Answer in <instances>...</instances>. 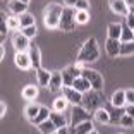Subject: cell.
<instances>
[{"label":"cell","mask_w":134,"mask_h":134,"mask_svg":"<svg viewBox=\"0 0 134 134\" xmlns=\"http://www.w3.org/2000/svg\"><path fill=\"white\" fill-rule=\"evenodd\" d=\"M76 23L77 24H88L90 23V10H77L76 12Z\"/></svg>","instance_id":"cell-31"},{"label":"cell","mask_w":134,"mask_h":134,"mask_svg":"<svg viewBox=\"0 0 134 134\" xmlns=\"http://www.w3.org/2000/svg\"><path fill=\"white\" fill-rule=\"evenodd\" d=\"M81 76H83V77H86L88 81H90L93 90H96V91H102L103 90V77H102V74H100L98 71L83 65V74H81Z\"/></svg>","instance_id":"cell-7"},{"label":"cell","mask_w":134,"mask_h":134,"mask_svg":"<svg viewBox=\"0 0 134 134\" xmlns=\"http://www.w3.org/2000/svg\"><path fill=\"white\" fill-rule=\"evenodd\" d=\"M9 31V26H7V19H4V14H2V19H0V40L4 41L5 35Z\"/></svg>","instance_id":"cell-35"},{"label":"cell","mask_w":134,"mask_h":134,"mask_svg":"<svg viewBox=\"0 0 134 134\" xmlns=\"http://www.w3.org/2000/svg\"><path fill=\"white\" fill-rule=\"evenodd\" d=\"M83 107L88 108L90 112H96L98 108L103 107V98L100 95V91L96 90H90L88 93L83 95Z\"/></svg>","instance_id":"cell-3"},{"label":"cell","mask_w":134,"mask_h":134,"mask_svg":"<svg viewBox=\"0 0 134 134\" xmlns=\"http://www.w3.org/2000/svg\"><path fill=\"white\" fill-rule=\"evenodd\" d=\"M12 47H14L16 52H28L31 43H29V38L23 31H17L16 35L12 36Z\"/></svg>","instance_id":"cell-9"},{"label":"cell","mask_w":134,"mask_h":134,"mask_svg":"<svg viewBox=\"0 0 134 134\" xmlns=\"http://www.w3.org/2000/svg\"><path fill=\"white\" fill-rule=\"evenodd\" d=\"M21 31H23L24 35L28 36L29 40H33V38L36 36V33H38V29H36V24H35V26H28V28H23Z\"/></svg>","instance_id":"cell-36"},{"label":"cell","mask_w":134,"mask_h":134,"mask_svg":"<svg viewBox=\"0 0 134 134\" xmlns=\"http://www.w3.org/2000/svg\"><path fill=\"white\" fill-rule=\"evenodd\" d=\"M126 24L129 26L131 29H134V14H132V12H129V14L126 16Z\"/></svg>","instance_id":"cell-40"},{"label":"cell","mask_w":134,"mask_h":134,"mask_svg":"<svg viewBox=\"0 0 134 134\" xmlns=\"http://www.w3.org/2000/svg\"><path fill=\"white\" fill-rule=\"evenodd\" d=\"M7 26H9V29H19L21 28L19 16H10V17H7Z\"/></svg>","instance_id":"cell-34"},{"label":"cell","mask_w":134,"mask_h":134,"mask_svg":"<svg viewBox=\"0 0 134 134\" xmlns=\"http://www.w3.org/2000/svg\"><path fill=\"white\" fill-rule=\"evenodd\" d=\"M36 127H38V131L41 134H53V132H57V131H59V129H57V126L52 122L50 119H48V120H45V122H41L40 126H36Z\"/></svg>","instance_id":"cell-24"},{"label":"cell","mask_w":134,"mask_h":134,"mask_svg":"<svg viewBox=\"0 0 134 134\" xmlns=\"http://www.w3.org/2000/svg\"><path fill=\"white\" fill-rule=\"evenodd\" d=\"M38 96V88L35 84H28V86L23 88V98L28 100V102H33V100Z\"/></svg>","instance_id":"cell-23"},{"label":"cell","mask_w":134,"mask_h":134,"mask_svg":"<svg viewBox=\"0 0 134 134\" xmlns=\"http://www.w3.org/2000/svg\"><path fill=\"white\" fill-rule=\"evenodd\" d=\"M28 53H29V59H31L33 69H40V67H41V50H40V47L35 45V43H31Z\"/></svg>","instance_id":"cell-14"},{"label":"cell","mask_w":134,"mask_h":134,"mask_svg":"<svg viewBox=\"0 0 134 134\" xmlns=\"http://www.w3.org/2000/svg\"><path fill=\"white\" fill-rule=\"evenodd\" d=\"M72 88H76L77 91H81L83 95H84V93H88L90 90H93V88H91V83L88 81L86 77H83V76H79L77 79H74V83H72Z\"/></svg>","instance_id":"cell-19"},{"label":"cell","mask_w":134,"mask_h":134,"mask_svg":"<svg viewBox=\"0 0 134 134\" xmlns=\"http://www.w3.org/2000/svg\"><path fill=\"white\" fill-rule=\"evenodd\" d=\"M119 126L120 127H134V117H131L129 114H124L122 119H120V122H119Z\"/></svg>","instance_id":"cell-33"},{"label":"cell","mask_w":134,"mask_h":134,"mask_svg":"<svg viewBox=\"0 0 134 134\" xmlns=\"http://www.w3.org/2000/svg\"><path fill=\"white\" fill-rule=\"evenodd\" d=\"M93 119H95L98 124H102V126H107V124H110V112L102 107V108H98L96 112H93Z\"/></svg>","instance_id":"cell-18"},{"label":"cell","mask_w":134,"mask_h":134,"mask_svg":"<svg viewBox=\"0 0 134 134\" xmlns=\"http://www.w3.org/2000/svg\"><path fill=\"white\" fill-rule=\"evenodd\" d=\"M5 114H7V107H5L4 102H0V117H4Z\"/></svg>","instance_id":"cell-41"},{"label":"cell","mask_w":134,"mask_h":134,"mask_svg":"<svg viewBox=\"0 0 134 134\" xmlns=\"http://www.w3.org/2000/svg\"><path fill=\"white\" fill-rule=\"evenodd\" d=\"M88 134H98V131H96V129H93V131H90Z\"/></svg>","instance_id":"cell-46"},{"label":"cell","mask_w":134,"mask_h":134,"mask_svg":"<svg viewBox=\"0 0 134 134\" xmlns=\"http://www.w3.org/2000/svg\"><path fill=\"white\" fill-rule=\"evenodd\" d=\"M129 12H132V14H134V7H131V10Z\"/></svg>","instance_id":"cell-48"},{"label":"cell","mask_w":134,"mask_h":134,"mask_svg":"<svg viewBox=\"0 0 134 134\" xmlns=\"http://www.w3.org/2000/svg\"><path fill=\"white\" fill-rule=\"evenodd\" d=\"M93 129H95V127H93V122H91V120H86V122H81L79 126H74L76 134H88Z\"/></svg>","instance_id":"cell-28"},{"label":"cell","mask_w":134,"mask_h":134,"mask_svg":"<svg viewBox=\"0 0 134 134\" xmlns=\"http://www.w3.org/2000/svg\"><path fill=\"white\" fill-rule=\"evenodd\" d=\"M98 57H100V48L96 43V38H88L77 52V64L84 65V64L96 62Z\"/></svg>","instance_id":"cell-1"},{"label":"cell","mask_w":134,"mask_h":134,"mask_svg":"<svg viewBox=\"0 0 134 134\" xmlns=\"http://www.w3.org/2000/svg\"><path fill=\"white\" fill-rule=\"evenodd\" d=\"M62 96H65L67 102L71 103V105H83V93L77 91L76 88L72 86H64L62 88Z\"/></svg>","instance_id":"cell-8"},{"label":"cell","mask_w":134,"mask_h":134,"mask_svg":"<svg viewBox=\"0 0 134 134\" xmlns=\"http://www.w3.org/2000/svg\"><path fill=\"white\" fill-rule=\"evenodd\" d=\"M36 79H38V84H40V86L47 88L48 84H50L52 72H50V71H47L45 67H40V69H36Z\"/></svg>","instance_id":"cell-16"},{"label":"cell","mask_w":134,"mask_h":134,"mask_svg":"<svg viewBox=\"0 0 134 134\" xmlns=\"http://www.w3.org/2000/svg\"><path fill=\"white\" fill-rule=\"evenodd\" d=\"M62 88H64L62 71L52 72V79H50V84H48V90H50L52 93H59V91H62Z\"/></svg>","instance_id":"cell-12"},{"label":"cell","mask_w":134,"mask_h":134,"mask_svg":"<svg viewBox=\"0 0 134 134\" xmlns=\"http://www.w3.org/2000/svg\"><path fill=\"white\" fill-rule=\"evenodd\" d=\"M91 114L88 108H84L83 105H72V114H71V126H79L81 122L91 120Z\"/></svg>","instance_id":"cell-5"},{"label":"cell","mask_w":134,"mask_h":134,"mask_svg":"<svg viewBox=\"0 0 134 134\" xmlns=\"http://www.w3.org/2000/svg\"><path fill=\"white\" fill-rule=\"evenodd\" d=\"M134 40V29H131L126 23H122V35H120V41H132Z\"/></svg>","instance_id":"cell-29"},{"label":"cell","mask_w":134,"mask_h":134,"mask_svg":"<svg viewBox=\"0 0 134 134\" xmlns=\"http://www.w3.org/2000/svg\"><path fill=\"white\" fill-rule=\"evenodd\" d=\"M21 2H24V4H29V0H21Z\"/></svg>","instance_id":"cell-47"},{"label":"cell","mask_w":134,"mask_h":134,"mask_svg":"<svg viewBox=\"0 0 134 134\" xmlns=\"http://www.w3.org/2000/svg\"><path fill=\"white\" fill-rule=\"evenodd\" d=\"M67 105H69V102H67L65 96H59V98L53 100V110L57 112H64L67 108Z\"/></svg>","instance_id":"cell-30"},{"label":"cell","mask_w":134,"mask_h":134,"mask_svg":"<svg viewBox=\"0 0 134 134\" xmlns=\"http://www.w3.org/2000/svg\"><path fill=\"white\" fill-rule=\"evenodd\" d=\"M76 4H77V0H64L65 7H76Z\"/></svg>","instance_id":"cell-42"},{"label":"cell","mask_w":134,"mask_h":134,"mask_svg":"<svg viewBox=\"0 0 134 134\" xmlns=\"http://www.w3.org/2000/svg\"><path fill=\"white\" fill-rule=\"evenodd\" d=\"M48 119H50V108L41 105V108H40V114L36 115V119L33 120L31 124H33V126H40L41 122H45V120H48Z\"/></svg>","instance_id":"cell-25"},{"label":"cell","mask_w":134,"mask_h":134,"mask_svg":"<svg viewBox=\"0 0 134 134\" xmlns=\"http://www.w3.org/2000/svg\"><path fill=\"white\" fill-rule=\"evenodd\" d=\"M74 9L76 10H90V0H77Z\"/></svg>","instance_id":"cell-37"},{"label":"cell","mask_w":134,"mask_h":134,"mask_svg":"<svg viewBox=\"0 0 134 134\" xmlns=\"http://www.w3.org/2000/svg\"><path fill=\"white\" fill-rule=\"evenodd\" d=\"M120 45L122 41L120 40H115V38H107L105 41V52L108 57H120Z\"/></svg>","instance_id":"cell-10"},{"label":"cell","mask_w":134,"mask_h":134,"mask_svg":"<svg viewBox=\"0 0 134 134\" xmlns=\"http://www.w3.org/2000/svg\"><path fill=\"white\" fill-rule=\"evenodd\" d=\"M50 120L57 126V129H60V127H65V126H67V120H65V117H64L62 112H57V110L50 112Z\"/></svg>","instance_id":"cell-21"},{"label":"cell","mask_w":134,"mask_h":134,"mask_svg":"<svg viewBox=\"0 0 134 134\" xmlns=\"http://www.w3.org/2000/svg\"><path fill=\"white\" fill-rule=\"evenodd\" d=\"M134 55V40L132 41H124L120 45V57H131Z\"/></svg>","instance_id":"cell-27"},{"label":"cell","mask_w":134,"mask_h":134,"mask_svg":"<svg viewBox=\"0 0 134 134\" xmlns=\"http://www.w3.org/2000/svg\"><path fill=\"white\" fill-rule=\"evenodd\" d=\"M9 10H10L14 16H21L24 12H28V4H24L21 0H10V2H9Z\"/></svg>","instance_id":"cell-17"},{"label":"cell","mask_w":134,"mask_h":134,"mask_svg":"<svg viewBox=\"0 0 134 134\" xmlns=\"http://www.w3.org/2000/svg\"><path fill=\"white\" fill-rule=\"evenodd\" d=\"M126 114H129L131 117H134V105H126Z\"/></svg>","instance_id":"cell-43"},{"label":"cell","mask_w":134,"mask_h":134,"mask_svg":"<svg viewBox=\"0 0 134 134\" xmlns=\"http://www.w3.org/2000/svg\"><path fill=\"white\" fill-rule=\"evenodd\" d=\"M14 62H16V65L19 67L21 71H28V69H31V67H33L31 59H29V53H28V52H16Z\"/></svg>","instance_id":"cell-11"},{"label":"cell","mask_w":134,"mask_h":134,"mask_svg":"<svg viewBox=\"0 0 134 134\" xmlns=\"http://www.w3.org/2000/svg\"><path fill=\"white\" fill-rule=\"evenodd\" d=\"M76 9L74 7H64L62 17H60V29L62 31H72L76 28Z\"/></svg>","instance_id":"cell-4"},{"label":"cell","mask_w":134,"mask_h":134,"mask_svg":"<svg viewBox=\"0 0 134 134\" xmlns=\"http://www.w3.org/2000/svg\"><path fill=\"white\" fill-rule=\"evenodd\" d=\"M108 7H110L112 12H115L119 16L126 17L127 14H129V7H127L126 0H108Z\"/></svg>","instance_id":"cell-13"},{"label":"cell","mask_w":134,"mask_h":134,"mask_svg":"<svg viewBox=\"0 0 134 134\" xmlns=\"http://www.w3.org/2000/svg\"><path fill=\"white\" fill-rule=\"evenodd\" d=\"M5 52H4V45H0V59H4Z\"/></svg>","instance_id":"cell-45"},{"label":"cell","mask_w":134,"mask_h":134,"mask_svg":"<svg viewBox=\"0 0 134 134\" xmlns=\"http://www.w3.org/2000/svg\"><path fill=\"white\" fill-rule=\"evenodd\" d=\"M110 103L114 105V108H124L127 105V100H126V90H117L112 95Z\"/></svg>","instance_id":"cell-15"},{"label":"cell","mask_w":134,"mask_h":134,"mask_svg":"<svg viewBox=\"0 0 134 134\" xmlns=\"http://www.w3.org/2000/svg\"><path fill=\"white\" fill-rule=\"evenodd\" d=\"M62 12H64V5L55 4L52 2L45 7V17H43V23L48 29H55L60 28V17H62Z\"/></svg>","instance_id":"cell-2"},{"label":"cell","mask_w":134,"mask_h":134,"mask_svg":"<svg viewBox=\"0 0 134 134\" xmlns=\"http://www.w3.org/2000/svg\"><path fill=\"white\" fill-rule=\"evenodd\" d=\"M126 4H127V7H129V10H131V7H134V0H126Z\"/></svg>","instance_id":"cell-44"},{"label":"cell","mask_w":134,"mask_h":134,"mask_svg":"<svg viewBox=\"0 0 134 134\" xmlns=\"http://www.w3.org/2000/svg\"><path fill=\"white\" fill-rule=\"evenodd\" d=\"M40 108H41V105H38V103H35V102L28 103V107L24 108V115H26V119H28L29 122H33L36 119V115L40 114Z\"/></svg>","instance_id":"cell-20"},{"label":"cell","mask_w":134,"mask_h":134,"mask_svg":"<svg viewBox=\"0 0 134 134\" xmlns=\"http://www.w3.org/2000/svg\"><path fill=\"white\" fill-rule=\"evenodd\" d=\"M126 100H127V105H134V90H126Z\"/></svg>","instance_id":"cell-39"},{"label":"cell","mask_w":134,"mask_h":134,"mask_svg":"<svg viewBox=\"0 0 134 134\" xmlns=\"http://www.w3.org/2000/svg\"><path fill=\"white\" fill-rule=\"evenodd\" d=\"M124 114H126V110H122V108H115V112H110V124H119Z\"/></svg>","instance_id":"cell-32"},{"label":"cell","mask_w":134,"mask_h":134,"mask_svg":"<svg viewBox=\"0 0 134 134\" xmlns=\"http://www.w3.org/2000/svg\"><path fill=\"white\" fill-rule=\"evenodd\" d=\"M81 74H83V65H81V64H72V65H67L65 69L62 71L64 86H72L74 79H77Z\"/></svg>","instance_id":"cell-6"},{"label":"cell","mask_w":134,"mask_h":134,"mask_svg":"<svg viewBox=\"0 0 134 134\" xmlns=\"http://www.w3.org/2000/svg\"><path fill=\"white\" fill-rule=\"evenodd\" d=\"M19 23H21V29L28 28V26H35V16L29 14V12H24L19 16Z\"/></svg>","instance_id":"cell-26"},{"label":"cell","mask_w":134,"mask_h":134,"mask_svg":"<svg viewBox=\"0 0 134 134\" xmlns=\"http://www.w3.org/2000/svg\"><path fill=\"white\" fill-rule=\"evenodd\" d=\"M107 33H108V38L120 40V35H122V24L110 23V24H108V28H107Z\"/></svg>","instance_id":"cell-22"},{"label":"cell","mask_w":134,"mask_h":134,"mask_svg":"<svg viewBox=\"0 0 134 134\" xmlns=\"http://www.w3.org/2000/svg\"><path fill=\"white\" fill-rule=\"evenodd\" d=\"M57 134H76L74 126H65V127H60V129L57 131Z\"/></svg>","instance_id":"cell-38"}]
</instances>
